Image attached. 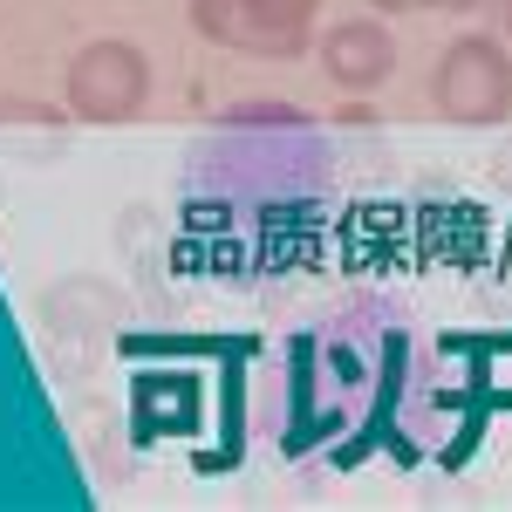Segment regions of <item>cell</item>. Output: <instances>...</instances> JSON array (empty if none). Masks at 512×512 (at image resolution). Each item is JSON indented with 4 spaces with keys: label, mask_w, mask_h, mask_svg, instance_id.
Masks as SVG:
<instances>
[{
    "label": "cell",
    "mask_w": 512,
    "mask_h": 512,
    "mask_svg": "<svg viewBox=\"0 0 512 512\" xmlns=\"http://www.w3.org/2000/svg\"><path fill=\"white\" fill-rule=\"evenodd\" d=\"M431 103L444 123H465V130L506 123L512 117V48L499 35H451L431 69Z\"/></svg>",
    "instance_id": "1"
},
{
    "label": "cell",
    "mask_w": 512,
    "mask_h": 512,
    "mask_svg": "<svg viewBox=\"0 0 512 512\" xmlns=\"http://www.w3.org/2000/svg\"><path fill=\"white\" fill-rule=\"evenodd\" d=\"M62 103L76 123H130L151 103V55L123 35H103L69 55L62 69Z\"/></svg>",
    "instance_id": "2"
},
{
    "label": "cell",
    "mask_w": 512,
    "mask_h": 512,
    "mask_svg": "<svg viewBox=\"0 0 512 512\" xmlns=\"http://www.w3.org/2000/svg\"><path fill=\"white\" fill-rule=\"evenodd\" d=\"M321 69L335 89H355V96H369V89H383L396 69V35L383 21H369V14H355V21H335L328 35H321Z\"/></svg>",
    "instance_id": "3"
},
{
    "label": "cell",
    "mask_w": 512,
    "mask_h": 512,
    "mask_svg": "<svg viewBox=\"0 0 512 512\" xmlns=\"http://www.w3.org/2000/svg\"><path fill=\"white\" fill-rule=\"evenodd\" d=\"M246 14V48L239 55H260V62H301L315 48V14L321 0H239Z\"/></svg>",
    "instance_id": "4"
},
{
    "label": "cell",
    "mask_w": 512,
    "mask_h": 512,
    "mask_svg": "<svg viewBox=\"0 0 512 512\" xmlns=\"http://www.w3.org/2000/svg\"><path fill=\"white\" fill-rule=\"evenodd\" d=\"M185 14H192L198 41H212V48H246V14H239V0H192Z\"/></svg>",
    "instance_id": "5"
},
{
    "label": "cell",
    "mask_w": 512,
    "mask_h": 512,
    "mask_svg": "<svg viewBox=\"0 0 512 512\" xmlns=\"http://www.w3.org/2000/svg\"><path fill=\"white\" fill-rule=\"evenodd\" d=\"M226 123H287V130H301V110L294 103H239V110H226Z\"/></svg>",
    "instance_id": "6"
},
{
    "label": "cell",
    "mask_w": 512,
    "mask_h": 512,
    "mask_svg": "<svg viewBox=\"0 0 512 512\" xmlns=\"http://www.w3.org/2000/svg\"><path fill=\"white\" fill-rule=\"evenodd\" d=\"M69 110H48V103H0V123H62Z\"/></svg>",
    "instance_id": "7"
},
{
    "label": "cell",
    "mask_w": 512,
    "mask_h": 512,
    "mask_svg": "<svg viewBox=\"0 0 512 512\" xmlns=\"http://www.w3.org/2000/svg\"><path fill=\"white\" fill-rule=\"evenodd\" d=\"M369 7H376V14H383V21H390V14H417V7H424V0H369Z\"/></svg>",
    "instance_id": "8"
},
{
    "label": "cell",
    "mask_w": 512,
    "mask_h": 512,
    "mask_svg": "<svg viewBox=\"0 0 512 512\" xmlns=\"http://www.w3.org/2000/svg\"><path fill=\"white\" fill-rule=\"evenodd\" d=\"M335 123H376V110L369 103H349V110H335Z\"/></svg>",
    "instance_id": "9"
},
{
    "label": "cell",
    "mask_w": 512,
    "mask_h": 512,
    "mask_svg": "<svg viewBox=\"0 0 512 512\" xmlns=\"http://www.w3.org/2000/svg\"><path fill=\"white\" fill-rule=\"evenodd\" d=\"M424 7H437V14H472L478 0H424Z\"/></svg>",
    "instance_id": "10"
}]
</instances>
